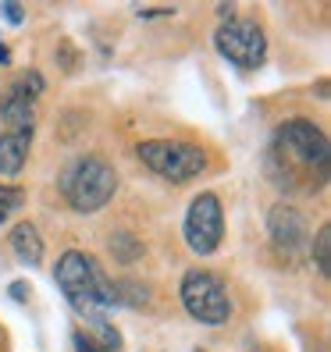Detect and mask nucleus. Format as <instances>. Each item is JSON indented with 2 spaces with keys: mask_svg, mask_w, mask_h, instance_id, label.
I'll return each mask as SVG.
<instances>
[{
  "mask_svg": "<svg viewBox=\"0 0 331 352\" xmlns=\"http://www.w3.org/2000/svg\"><path fill=\"white\" fill-rule=\"evenodd\" d=\"M54 281L61 288V296L72 302L75 314L86 317L89 324L107 320V314L118 306V285L103 278V271L89 253L68 250L54 267Z\"/></svg>",
  "mask_w": 331,
  "mask_h": 352,
  "instance_id": "nucleus-1",
  "label": "nucleus"
},
{
  "mask_svg": "<svg viewBox=\"0 0 331 352\" xmlns=\"http://www.w3.org/2000/svg\"><path fill=\"white\" fill-rule=\"evenodd\" d=\"M118 192V175L103 157L86 153L75 164H68L65 175H61V196L72 206L75 214H96L103 210Z\"/></svg>",
  "mask_w": 331,
  "mask_h": 352,
  "instance_id": "nucleus-2",
  "label": "nucleus"
},
{
  "mask_svg": "<svg viewBox=\"0 0 331 352\" xmlns=\"http://www.w3.org/2000/svg\"><path fill=\"white\" fill-rule=\"evenodd\" d=\"M136 153L157 178L171 182V185L193 182L206 168V153L193 146V142H178V139H147L136 146Z\"/></svg>",
  "mask_w": 331,
  "mask_h": 352,
  "instance_id": "nucleus-3",
  "label": "nucleus"
},
{
  "mask_svg": "<svg viewBox=\"0 0 331 352\" xmlns=\"http://www.w3.org/2000/svg\"><path fill=\"white\" fill-rule=\"evenodd\" d=\"M182 306L200 320V324H228L232 317V299H228V288L224 281L211 271H189L182 278Z\"/></svg>",
  "mask_w": 331,
  "mask_h": 352,
  "instance_id": "nucleus-4",
  "label": "nucleus"
},
{
  "mask_svg": "<svg viewBox=\"0 0 331 352\" xmlns=\"http://www.w3.org/2000/svg\"><path fill=\"white\" fill-rule=\"evenodd\" d=\"M275 150L285 153L288 160H296L299 168L306 171H317L324 178L328 171V160H331V146H328V135L314 125V121H285V125L275 132Z\"/></svg>",
  "mask_w": 331,
  "mask_h": 352,
  "instance_id": "nucleus-5",
  "label": "nucleus"
},
{
  "mask_svg": "<svg viewBox=\"0 0 331 352\" xmlns=\"http://www.w3.org/2000/svg\"><path fill=\"white\" fill-rule=\"evenodd\" d=\"M182 235H185V245L196 253V256H211L217 245H221V235H224V221H221V203L214 192H203L189 203L185 210V224H182Z\"/></svg>",
  "mask_w": 331,
  "mask_h": 352,
  "instance_id": "nucleus-6",
  "label": "nucleus"
},
{
  "mask_svg": "<svg viewBox=\"0 0 331 352\" xmlns=\"http://www.w3.org/2000/svg\"><path fill=\"white\" fill-rule=\"evenodd\" d=\"M214 47L221 50V57H228L235 68H260V60L267 54V39H264V29L257 22L228 18V22L214 32Z\"/></svg>",
  "mask_w": 331,
  "mask_h": 352,
  "instance_id": "nucleus-7",
  "label": "nucleus"
},
{
  "mask_svg": "<svg viewBox=\"0 0 331 352\" xmlns=\"http://www.w3.org/2000/svg\"><path fill=\"white\" fill-rule=\"evenodd\" d=\"M267 232H271V245L281 256H299L310 245V221L303 210L288 203H278L271 217H267Z\"/></svg>",
  "mask_w": 331,
  "mask_h": 352,
  "instance_id": "nucleus-8",
  "label": "nucleus"
},
{
  "mask_svg": "<svg viewBox=\"0 0 331 352\" xmlns=\"http://www.w3.org/2000/svg\"><path fill=\"white\" fill-rule=\"evenodd\" d=\"M0 114H4V125H8L14 135H32L36 111H32V100H25L22 93L8 89V96L0 100Z\"/></svg>",
  "mask_w": 331,
  "mask_h": 352,
  "instance_id": "nucleus-9",
  "label": "nucleus"
},
{
  "mask_svg": "<svg viewBox=\"0 0 331 352\" xmlns=\"http://www.w3.org/2000/svg\"><path fill=\"white\" fill-rule=\"evenodd\" d=\"M25 157H29V135H0V175H18L25 168Z\"/></svg>",
  "mask_w": 331,
  "mask_h": 352,
  "instance_id": "nucleus-10",
  "label": "nucleus"
},
{
  "mask_svg": "<svg viewBox=\"0 0 331 352\" xmlns=\"http://www.w3.org/2000/svg\"><path fill=\"white\" fill-rule=\"evenodd\" d=\"M11 250H14L18 260L39 263V256H43V239H39L36 224L22 221V224H14V228H11Z\"/></svg>",
  "mask_w": 331,
  "mask_h": 352,
  "instance_id": "nucleus-11",
  "label": "nucleus"
},
{
  "mask_svg": "<svg viewBox=\"0 0 331 352\" xmlns=\"http://www.w3.org/2000/svg\"><path fill=\"white\" fill-rule=\"evenodd\" d=\"M111 253H114L121 263H132V260H139V256H142V245H139L129 232H118V235L111 239Z\"/></svg>",
  "mask_w": 331,
  "mask_h": 352,
  "instance_id": "nucleus-12",
  "label": "nucleus"
},
{
  "mask_svg": "<svg viewBox=\"0 0 331 352\" xmlns=\"http://www.w3.org/2000/svg\"><path fill=\"white\" fill-rule=\"evenodd\" d=\"M314 263H317V271H321V278H328V256H331V228L324 224V228H317V239H314Z\"/></svg>",
  "mask_w": 331,
  "mask_h": 352,
  "instance_id": "nucleus-13",
  "label": "nucleus"
},
{
  "mask_svg": "<svg viewBox=\"0 0 331 352\" xmlns=\"http://www.w3.org/2000/svg\"><path fill=\"white\" fill-rule=\"evenodd\" d=\"M22 189H14V185H0V224H4L18 206H22Z\"/></svg>",
  "mask_w": 331,
  "mask_h": 352,
  "instance_id": "nucleus-14",
  "label": "nucleus"
},
{
  "mask_svg": "<svg viewBox=\"0 0 331 352\" xmlns=\"http://www.w3.org/2000/svg\"><path fill=\"white\" fill-rule=\"evenodd\" d=\"M11 89H14V93H22L25 100H32V96H39V93H43V75H39V72H25V75L18 78Z\"/></svg>",
  "mask_w": 331,
  "mask_h": 352,
  "instance_id": "nucleus-15",
  "label": "nucleus"
},
{
  "mask_svg": "<svg viewBox=\"0 0 331 352\" xmlns=\"http://www.w3.org/2000/svg\"><path fill=\"white\" fill-rule=\"evenodd\" d=\"M0 14H4L11 25H18V22H22V8H18V4H0Z\"/></svg>",
  "mask_w": 331,
  "mask_h": 352,
  "instance_id": "nucleus-16",
  "label": "nucleus"
},
{
  "mask_svg": "<svg viewBox=\"0 0 331 352\" xmlns=\"http://www.w3.org/2000/svg\"><path fill=\"white\" fill-rule=\"evenodd\" d=\"M72 342H75V352H100V349H96V345H93L86 335H75Z\"/></svg>",
  "mask_w": 331,
  "mask_h": 352,
  "instance_id": "nucleus-17",
  "label": "nucleus"
},
{
  "mask_svg": "<svg viewBox=\"0 0 331 352\" xmlns=\"http://www.w3.org/2000/svg\"><path fill=\"white\" fill-rule=\"evenodd\" d=\"M22 285H25V281H14V288H11L14 299H25V288H22Z\"/></svg>",
  "mask_w": 331,
  "mask_h": 352,
  "instance_id": "nucleus-18",
  "label": "nucleus"
},
{
  "mask_svg": "<svg viewBox=\"0 0 331 352\" xmlns=\"http://www.w3.org/2000/svg\"><path fill=\"white\" fill-rule=\"evenodd\" d=\"M0 65H8V47L0 43Z\"/></svg>",
  "mask_w": 331,
  "mask_h": 352,
  "instance_id": "nucleus-19",
  "label": "nucleus"
},
{
  "mask_svg": "<svg viewBox=\"0 0 331 352\" xmlns=\"http://www.w3.org/2000/svg\"><path fill=\"white\" fill-rule=\"evenodd\" d=\"M253 352H271V349H253Z\"/></svg>",
  "mask_w": 331,
  "mask_h": 352,
  "instance_id": "nucleus-20",
  "label": "nucleus"
}]
</instances>
